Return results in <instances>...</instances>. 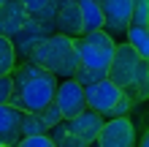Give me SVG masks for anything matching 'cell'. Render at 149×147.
<instances>
[{
  "instance_id": "6da1fadb",
  "label": "cell",
  "mask_w": 149,
  "mask_h": 147,
  "mask_svg": "<svg viewBox=\"0 0 149 147\" xmlns=\"http://www.w3.org/2000/svg\"><path fill=\"white\" fill-rule=\"evenodd\" d=\"M14 93H11V106L24 112V115H41L49 103H54L60 79L46 74L43 68L33 65V63H16L14 74Z\"/></svg>"
},
{
  "instance_id": "7a4b0ae2",
  "label": "cell",
  "mask_w": 149,
  "mask_h": 147,
  "mask_svg": "<svg viewBox=\"0 0 149 147\" xmlns=\"http://www.w3.org/2000/svg\"><path fill=\"white\" fill-rule=\"evenodd\" d=\"M106 79L125 98H130V101L149 98V87H146L149 63L141 60L127 44H117V52H114V57H111V65H109Z\"/></svg>"
},
{
  "instance_id": "3957f363",
  "label": "cell",
  "mask_w": 149,
  "mask_h": 147,
  "mask_svg": "<svg viewBox=\"0 0 149 147\" xmlns=\"http://www.w3.org/2000/svg\"><path fill=\"white\" fill-rule=\"evenodd\" d=\"M27 63L43 68L46 74L57 76L60 82L65 79H73L76 71H79V55H76V44L73 38H65V36H52L46 38L43 44L27 57Z\"/></svg>"
},
{
  "instance_id": "277c9868",
  "label": "cell",
  "mask_w": 149,
  "mask_h": 147,
  "mask_svg": "<svg viewBox=\"0 0 149 147\" xmlns=\"http://www.w3.org/2000/svg\"><path fill=\"white\" fill-rule=\"evenodd\" d=\"M103 123H106V120L100 115H95V112L87 109L79 117L63 120L57 128H52L49 139L54 142V147H90V144L98 142Z\"/></svg>"
},
{
  "instance_id": "5b68a950",
  "label": "cell",
  "mask_w": 149,
  "mask_h": 147,
  "mask_svg": "<svg viewBox=\"0 0 149 147\" xmlns=\"http://www.w3.org/2000/svg\"><path fill=\"white\" fill-rule=\"evenodd\" d=\"M73 44H76V55H79V68L92 71V74H100V76L109 74L111 57H114V52H117V41H114L111 36L98 30V33H90V36L76 38Z\"/></svg>"
},
{
  "instance_id": "8992f818",
  "label": "cell",
  "mask_w": 149,
  "mask_h": 147,
  "mask_svg": "<svg viewBox=\"0 0 149 147\" xmlns=\"http://www.w3.org/2000/svg\"><path fill=\"white\" fill-rule=\"evenodd\" d=\"M103 11V33L111 36L117 44H125L130 16H133V0H100Z\"/></svg>"
},
{
  "instance_id": "52a82bcc",
  "label": "cell",
  "mask_w": 149,
  "mask_h": 147,
  "mask_svg": "<svg viewBox=\"0 0 149 147\" xmlns=\"http://www.w3.org/2000/svg\"><path fill=\"white\" fill-rule=\"evenodd\" d=\"M54 33H57V30L46 27V25H38V22H33V19H24V25L14 33V38H11V46H14V52H16V63H27V57H30L46 38L54 36Z\"/></svg>"
},
{
  "instance_id": "ba28073f",
  "label": "cell",
  "mask_w": 149,
  "mask_h": 147,
  "mask_svg": "<svg viewBox=\"0 0 149 147\" xmlns=\"http://www.w3.org/2000/svg\"><path fill=\"white\" fill-rule=\"evenodd\" d=\"M84 98H87V109L90 112L100 115L103 120H109L111 109L117 106L119 98H122V93L114 87L109 79H100V82L90 84V87H84Z\"/></svg>"
},
{
  "instance_id": "9c48e42d",
  "label": "cell",
  "mask_w": 149,
  "mask_h": 147,
  "mask_svg": "<svg viewBox=\"0 0 149 147\" xmlns=\"http://www.w3.org/2000/svg\"><path fill=\"white\" fill-rule=\"evenodd\" d=\"M98 147H136V125L130 117H119V120H106L100 128Z\"/></svg>"
},
{
  "instance_id": "30bf717a",
  "label": "cell",
  "mask_w": 149,
  "mask_h": 147,
  "mask_svg": "<svg viewBox=\"0 0 149 147\" xmlns=\"http://www.w3.org/2000/svg\"><path fill=\"white\" fill-rule=\"evenodd\" d=\"M57 109L63 112V120H73L81 112H87V98H84V87L76 79H65L60 82L57 96H54Z\"/></svg>"
},
{
  "instance_id": "8fae6325",
  "label": "cell",
  "mask_w": 149,
  "mask_h": 147,
  "mask_svg": "<svg viewBox=\"0 0 149 147\" xmlns=\"http://www.w3.org/2000/svg\"><path fill=\"white\" fill-rule=\"evenodd\" d=\"M57 36L65 38H81L84 27H81V8H79V0H60L57 8Z\"/></svg>"
},
{
  "instance_id": "7c38bea8",
  "label": "cell",
  "mask_w": 149,
  "mask_h": 147,
  "mask_svg": "<svg viewBox=\"0 0 149 147\" xmlns=\"http://www.w3.org/2000/svg\"><path fill=\"white\" fill-rule=\"evenodd\" d=\"M22 117L24 112L14 109L11 103H0V139L6 147H16L22 142Z\"/></svg>"
},
{
  "instance_id": "4fadbf2b",
  "label": "cell",
  "mask_w": 149,
  "mask_h": 147,
  "mask_svg": "<svg viewBox=\"0 0 149 147\" xmlns=\"http://www.w3.org/2000/svg\"><path fill=\"white\" fill-rule=\"evenodd\" d=\"M24 0H0V36L11 41L14 33L24 25Z\"/></svg>"
},
{
  "instance_id": "5bb4252c",
  "label": "cell",
  "mask_w": 149,
  "mask_h": 147,
  "mask_svg": "<svg viewBox=\"0 0 149 147\" xmlns=\"http://www.w3.org/2000/svg\"><path fill=\"white\" fill-rule=\"evenodd\" d=\"M57 8L60 3L57 0H24V14H27V19L38 22V25H46V27L57 30Z\"/></svg>"
},
{
  "instance_id": "9a60e30c",
  "label": "cell",
  "mask_w": 149,
  "mask_h": 147,
  "mask_svg": "<svg viewBox=\"0 0 149 147\" xmlns=\"http://www.w3.org/2000/svg\"><path fill=\"white\" fill-rule=\"evenodd\" d=\"M79 8H81V27H84V36L103 30L100 0H79Z\"/></svg>"
},
{
  "instance_id": "2e32d148",
  "label": "cell",
  "mask_w": 149,
  "mask_h": 147,
  "mask_svg": "<svg viewBox=\"0 0 149 147\" xmlns=\"http://www.w3.org/2000/svg\"><path fill=\"white\" fill-rule=\"evenodd\" d=\"M125 44L133 49L141 60L149 63V27H127Z\"/></svg>"
},
{
  "instance_id": "e0dca14e",
  "label": "cell",
  "mask_w": 149,
  "mask_h": 147,
  "mask_svg": "<svg viewBox=\"0 0 149 147\" xmlns=\"http://www.w3.org/2000/svg\"><path fill=\"white\" fill-rule=\"evenodd\" d=\"M16 68V52L11 46V41L0 36V76H11Z\"/></svg>"
},
{
  "instance_id": "ac0fdd59",
  "label": "cell",
  "mask_w": 149,
  "mask_h": 147,
  "mask_svg": "<svg viewBox=\"0 0 149 147\" xmlns=\"http://www.w3.org/2000/svg\"><path fill=\"white\" fill-rule=\"evenodd\" d=\"M130 27H149V0H133Z\"/></svg>"
},
{
  "instance_id": "d6986e66",
  "label": "cell",
  "mask_w": 149,
  "mask_h": 147,
  "mask_svg": "<svg viewBox=\"0 0 149 147\" xmlns=\"http://www.w3.org/2000/svg\"><path fill=\"white\" fill-rule=\"evenodd\" d=\"M46 134L49 131L43 128L38 115H24L22 117V139H27V136H46Z\"/></svg>"
},
{
  "instance_id": "ffe728a7",
  "label": "cell",
  "mask_w": 149,
  "mask_h": 147,
  "mask_svg": "<svg viewBox=\"0 0 149 147\" xmlns=\"http://www.w3.org/2000/svg\"><path fill=\"white\" fill-rule=\"evenodd\" d=\"M38 120L43 123V128H46V131H52V128H57L60 123H63V112L57 109V103H49V106L38 115Z\"/></svg>"
},
{
  "instance_id": "44dd1931",
  "label": "cell",
  "mask_w": 149,
  "mask_h": 147,
  "mask_svg": "<svg viewBox=\"0 0 149 147\" xmlns=\"http://www.w3.org/2000/svg\"><path fill=\"white\" fill-rule=\"evenodd\" d=\"M73 79H76L79 84H81V87H90V84H95V82H100V79H106V76H100V74H92V71H84V68H79Z\"/></svg>"
},
{
  "instance_id": "7402d4cb",
  "label": "cell",
  "mask_w": 149,
  "mask_h": 147,
  "mask_svg": "<svg viewBox=\"0 0 149 147\" xmlns=\"http://www.w3.org/2000/svg\"><path fill=\"white\" fill-rule=\"evenodd\" d=\"M130 106H133V101L122 96V98H119V103H117V106L111 109V115H109V120H119V117H127V115H130Z\"/></svg>"
},
{
  "instance_id": "603a6c76",
  "label": "cell",
  "mask_w": 149,
  "mask_h": 147,
  "mask_svg": "<svg viewBox=\"0 0 149 147\" xmlns=\"http://www.w3.org/2000/svg\"><path fill=\"white\" fill-rule=\"evenodd\" d=\"M16 147H54V142L46 134V136H27V139H22Z\"/></svg>"
},
{
  "instance_id": "cb8c5ba5",
  "label": "cell",
  "mask_w": 149,
  "mask_h": 147,
  "mask_svg": "<svg viewBox=\"0 0 149 147\" xmlns=\"http://www.w3.org/2000/svg\"><path fill=\"white\" fill-rule=\"evenodd\" d=\"M11 93H14L11 76H0V103H8V101H11Z\"/></svg>"
},
{
  "instance_id": "d4e9b609",
  "label": "cell",
  "mask_w": 149,
  "mask_h": 147,
  "mask_svg": "<svg viewBox=\"0 0 149 147\" xmlns=\"http://www.w3.org/2000/svg\"><path fill=\"white\" fill-rule=\"evenodd\" d=\"M138 147H149V131L144 134V139H141V144H138Z\"/></svg>"
},
{
  "instance_id": "484cf974",
  "label": "cell",
  "mask_w": 149,
  "mask_h": 147,
  "mask_svg": "<svg viewBox=\"0 0 149 147\" xmlns=\"http://www.w3.org/2000/svg\"><path fill=\"white\" fill-rule=\"evenodd\" d=\"M0 147H6V144H3V139H0Z\"/></svg>"
},
{
  "instance_id": "4316f807",
  "label": "cell",
  "mask_w": 149,
  "mask_h": 147,
  "mask_svg": "<svg viewBox=\"0 0 149 147\" xmlns=\"http://www.w3.org/2000/svg\"><path fill=\"white\" fill-rule=\"evenodd\" d=\"M146 87H149V79H146Z\"/></svg>"
}]
</instances>
